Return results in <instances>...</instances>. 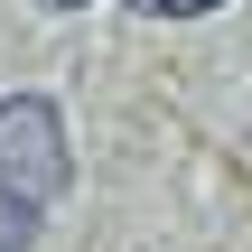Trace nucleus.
Instances as JSON below:
<instances>
[{
	"label": "nucleus",
	"instance_id": "7ed1b4c3",
	"mask_svg": "<svg viewBox=\"0 0 252 252\" xmlns=\"http://www.w3.org/2000/svg\"><path fill=\"white\" fill-rule=\"evenodd\" d=\"M140 19H196V9H215V0H131Z\"/></svg>",
	"mask_w": 252,
	"mask_h": 252
},
{
	"label": "nucleus",
	"instance_id": "f03ea898",
	"mask_svg": "<svg viewBox=\"0 0 252 252\" xmlns=\"http://www.w3.org/2000/svg\"><path fill=\"white\" fill-rule=\"evenodd\" d=\"M37 243V215H28V206H9V196H0V252H28Z\"/></svg>",
	"mask_w": 252,
	"mask_h": 252
},
{
	"label": "nucleus",
	"instance_id": "f257e3e1",
	"mask_svg": "<svg viewBox=\"0 0 252 252\" xmlns=\"http://www.w3.org/2000/svg\"><path fill=\"white\" fill-rule=\"evenodd\" d=\"M65 122H56V103H37V94H9L0 103V196L9 206H47V196H65Z\"/></svg>",
	"mask_w": 252,
	"mask_h": 252
},
{
	"label": "nucleus",
	"instance_id": "20e7f679",
	"mask_svg": "<svg viewBox=\"0 0 252 252\" xmlns=\"http://www.w3.org/2000/svg\"><path fill=\"white\" fill-rule=\"evenodd\" d=\"M47 9H75V0H47Z\"/></svg>",
	"mask_w": 252,
	"mask_h": 252
}]
</instances>
